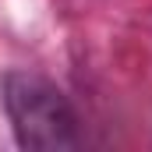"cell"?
Wrapping results in <instances>:
<instances>
[{"label":"cell","mask_w":152,"mask_h":152,"mask_svg":"<svg viewBox=\"0 0 152 152\" xmlns=\"http://www.w3.org/2000/svg\"><path fill=\"white\" fill-rule=\"evenodd\" d=\"M4 103L21 149L60 152L78 145V117L53 81L28 71H11L4 78Z\"/></svg>","instance_id":"1"}]
</instances>
